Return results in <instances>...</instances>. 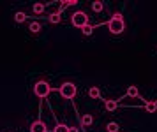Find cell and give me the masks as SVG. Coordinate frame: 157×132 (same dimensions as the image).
I'll list each match as a JSON object with an SVG mask.
<instances>
[{"label": "cell", "instance_id": "cell-1", "mask_svg": "<svg viewBox=\"0 0 157 132\" xmlns=\"http://www.w3.org/2000/svg\"><path fill=\"white\" fill-rule=\"evenodd\" d=\"M108 28H109V32L115 34V35L122 34V32L125 30V23H124V18H122L120 13H117L111 20L108 21Z\"/></svg>", "mask_w": 157, "mask_h": 132}, {"label": "cell", "instance_id": "cell-2", "mask_svg": "<svg viewBox=\"0 0 157 132\" xmlns=\"http://www.w3.org/2000/svg\"><path fill=\"white\" fill-rule=\"evenodd\" d=\"M50 92H51V86L46 83V81H37V83L34 85V93H36L37 97H41V99L48 97Z\"/></svg>", "mask_w": 157, "mask_h": 132}, {"label": "cell", "instance_id": "cell-3", "mask_svg": "<svg viewBox=\"0 0 157 132\" xmlns=\"http://www.w3.org/2000/svg\"><path fill=\"white\" fill-rule=\"evenodd\" d=\"M60 95L64 99H74L76 97V85L74 83H64L60 86Z\"/></svg>", "mask_w": 157, "mask_h": 132}, {"label": "cell", "instance_id": "cell-4", "mask_svg": "<svg viewBox=\"0 0 157 132\" xmlns=\"http://www.w3.org/2000/svg\"><path fill=\"white\" fill-rule=\"evenodd\" d=\"M72 25L78 28H83L88 25V16H86L85 13H81V11H78V13L72 14Z\"/></svg>", "mask_w": 157, "mask_h": 132}, {"label": "cell", "instance_id": "cell-5", "mask_svg": "<svg viewBox=\"0 0 157 132\" xmlns=\"http://www.w3.org/2000/svg\"><path fill=\"white\" fill-rule=\"evenodd\" d=\"M30 132H46V125H44L41 120H37V122H34L30 125Z\"/></svg>", "mask_w": 157, "mask_h": 132}, {"label": "cell", "instance_id": "cell-6", "mask_svg": "<svg viewBox=\"0 0 157 132\" xmlns=\"http://www.w3.org/2000/svg\"><path fill=\"white\" fill-rule=\"evenodd\" d=\"M88 95L92 99H99L101 97V90H99V86H92L90 90H88Z\"/></svg>", "mask_w": 157, "mask_h": 132}, {"label": "cell", "instance_id": "cell-7", "mask_svg": "<svg viewBox=\"0 0 157 132\" xmlns=\"http://www.w3.org/2000/svg\"><path fill=\"white\" fill-rule=\"evenodd\" d=\"M92 122H94L92 115H83V116H81V123H83V125H85V127L92 125Z\"/></svg>", "mask_w": 157, "mask_h": 132}, {"label": "cell", "instance_id": "cell-8", "mask_svg": "<svg viewBox=\"0 0 157 132\" xmlns=\"http://www.w3.org/2000/svg\"><path fill=\"white\" fill-rule=\"evenodd\" d=\"M14 20H16V23H23V21L27 20V14L23 13V11H18L14 14Z\"/></svg>", "mask_w": 157, "mask_h": 132}, {"label": "cell", "instance_id": "cell-9", "mask_svg": "<svg viewBox=\"0 0 157 132\" xmlns=\"http://www.w3.org/2000/svg\"><path fill=\"white\" fill-rule=\"evenodd\" d=\"M145 109L148 113H155L157 111V102H154V100H150V102H147V106H145Z\"/></svg>", "mask_w": 157, "mask_h": 132}, {"label": "cell", "instance_id": "cell-10", "mask_svg": "<svg viewBox=\"0 0 157 132\" xmlns=\"http://www.w3.org/2000/svg\"><path fill=\"white\" fill-rule=\"evenodd\" d=\"M118 107V102L117 100H106V109L108 111H115Z\"/></svg>", "mask_w": 157, "mask_h": 132}, {"label": "cell", "instance_id": "cell-11", "mask_svg": "<svg viewBox=\"0 0 157 132\" xmlns=\"http://www.w3.org/2000/svg\"><path fill=\"white\" fill-rule=\"evenodd\" d=\"M138 93H140V92H138V86H129L127 88V95L129 97H138Z\"/></svg>", "mask_w": 157, "mask_h": 132}, {"label": "cell", "instance_id": "cell-12", "mask_svg": "<svg viewBox=\"0 0 157 132\" xmlns=\"http://www.w3.org/2000/svg\"><path fill=\"white\" fill-rule=\"evenodd\" d=\"M53 132H69V127L64 125V123H58V125L53 129Z\"/></svg>", "mask_w": 157, "mask_h": 132}, {"label": "cell", "instance_id": "cell-13", "mask_svg": "<svg viewBox=\"0 0 157 132\" xmlns=\"http://www.w3.org/2000/svg\"><path fill=\"white\" fill-rule=\"evenodd\" d=\"M30 32H34V34H37V32H41V25H39L37 21H34V23H30Z\"/></svg>", "mask_w": 157, "mask_h": 132}, {"label": "cell", "instance_id": "cell-14", "mask_svg": "<svg viewBox=\"0 0 157 132\" xmlns=\"http://www.w3.org/2000/svg\"><path fill=\"white\" fill-rule=\"evenodd\" d=\"M106 129H108V132H118L120 129H118V125L115 123V122H111V123H108L106 125Z\"/></svg>", "mask_w": 157, "mask_h": 132}, {"label": "cell", "instance_id": "cell-15", "mask_svg": "<svg viewBox=\"0 0 157 132\" xmlns=\"http://www.w3.org/2000/svg\"><path fill=\"white\" fill-rule=\"evenodd\" d=\"M102 7H104V6H102V2H99V0L92 4V9L95 11V13H101V11H102Z\"/></svg>", "mask_w": 157, "mask_h": 132}, {"label": "cell", "instance_id": "cell-16", "mask_svg": "<svg viewBox=\"0 0 157 132\" xmlns=\"http://www.w3.org/2000/svg\"><path fill=\"white\" fill-rule=\"evenodd\" d=\"M81 32H83V35H90L94 32V27H92V25H86V27L81 28Z\"/></svg>", "mask_w": 157, "mask_h": 132}, {"label": "cell", "instance_id": "cell-17", "mask_svg": "<svg viewBox=\"0 0 157 132\" xmlns=\"http://www.w3.org/2000/svg\"><path fill=\"white\" fill-rule=\"evenodd\" d=\"M60 21V13H53L50 16V23H58Z\"/></svg>", "mask_w": 157, "mask_h": 132}, {"label": "cell", "instance_id": "cell-18", "mask_svg": "<svg viewBox=\"0 0 157 132\" xmlns=\"http://www.w3.org/2000/svg\"><path fill=\"white\" fill-rule=\"evenodd\" d=\"M44 11V4H36V6H34V13L36 14H41Z\"/></svg>", "mask_w": 157, "mask_h": 132}, {"label": "cell", "instance_id": "cell-19", "mask_svg": "<svg viewBox=\"0 0 157 132\" xmlns=\"http://www.w3.org/2000/svg\"><path fill=\"white\" fill-rule=\"evenodd\" d=\"M76 4H78V0H64L62 7H67V6H76Z\"/></svg>", "mask_w": 157, "mask_h": 132}, {"label": "cell", "instance_id": "cell-20", "mask_svg": "<svg viewBox=\"0 0 157 132\" xmlns=\"http://www.w3.org/2000/svg\"><path fill=\"white\" fill-rule=\"evenodd\" d=\"M69 132H78V129L76 127H69Z\"/></svg>", "mask_w": 157, "mask_h": 132}]
</instances>
